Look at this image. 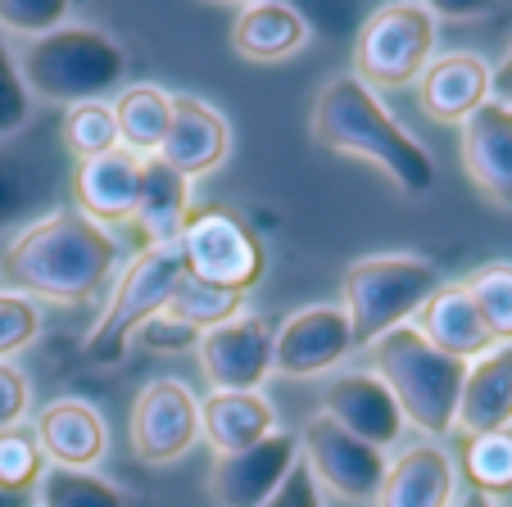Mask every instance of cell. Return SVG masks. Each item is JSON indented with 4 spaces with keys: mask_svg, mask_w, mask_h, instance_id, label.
Here are the masks:
<instances>
[{
    "mask_svg": "<svg viewBox=\"0 0 512 507\" xmlns=\"http://www.w3.org/2000/svg\"><path fill=\"white\" fill-rule=\"evenodd\" d=\"M114 259L118 245L105 227H96L78 209H59L10 240L5 259H0V277L14 295L78 304L105 286Z\"/></svg>",
    "mask_w": 512,
    "mask_h": 507,
    "instance_id": "6da1fadb",
    "label": "cell"
},
{
    "mask_svg": "<svg viewBox=\"0 0 512 507\" xmlns=\"http://www.w3.org/2000/svg\"><path fill=\"white\" fill-rule=\"evenodd\" d=\"M313 141L331 154H349L390 177L404 195H426L435 186V163L408 127H399L358 77H336L313 100Z\"/></svg>",
    "mask_w": 512,
    "mask_h": 507,
    "instance_id": "7a4b0ae2",
    "label": "cell"
},
{
    "mask_svg": "<svg viewBox=\"0 0 512 507\" xmlns=\"http://www.w3.org/2000/svg\"><path fill=\"white\" fill-rule=\"evenodd\" d=\"M372 349V376L390 390L404 421L426 435H449L458 417V394L467 381V363L426 345V335L413 322L386 331Z\"/></svg>",
    "mask_w": 512,
    "mask_h": 507,
    "instance_id": "3957f363",
    "label": "cell"
},
{
    "mask_svg": "<svg viewBox=\"0 0 512 507\" xmlns=\"http://www.w3.org/2000/svg\"><path fill=\"white\" fill-rule=\"evenodd\" d=\"M19 73L28 96H41L50 105H91L105 91H114L127 73V55L114 37L87 23H64L50 37L28 41L19 55Z\"/></svg>",
    "mask_w": 512,
    "mask_h": 507,
    "instance_id": "277c9868",
    "label": "cell"
},
{
    "mask_svg": "<svg viewBox=\"0 0 512 507\" xmlns=\"http://www.w3.org/2000/svg\"><path fill=\"white\" fill-rule=\"evenodd\" d=\"M340 290L354 345H377L386 331L422 313V304L440 290V272L422 254H381V259H358Z\"/></svg>",
    "mask_w": 512,
    "mask_h": 507,
    "instance_id": "5b68a950",
    "label": "cell"
},
{
    "mask_svg": "<svg viewBox=\"0 0 512 507\" xmlns=\"http://www.w3.org/2000/svg\"><path fill=\"white\" fill-rule=\"evenodd\" d=\"M435 37L431 5H377L354 41V77L363 87H413L435 59Z\"/></svg>",
    "mask_w": 512,
    "mask_h": 507,
    "instance_id": "8992f818",
    "label": "cell"
},
{
    "mask_svg": "<svg viewBox=\"0 0 512 507\" xmlns=\"http://www.w3.org/2000/svg\"><path fill=\"white\" fill-rule=\"evenodd\" d=\"M177 281H182V254H177V245H145L123 268L105 317H100L96 331L87 335L91 363L96 367L118 363V358L127 354V340L136 335V326L150 322L155 313H164Z\"/></svg>",
    "mask_w": 512,
    "mask_h": 507,
    "instance_id": "52a82bcc",
    "label": "cell"
},
{
    "mask_svg": "<svg viewBox=\"0 0 512 507\" xmlns=\"http://www.w3.org/2000/svg\"><path fill=\"white\" fill-rule=\"evenodd\" d=\"M177 254H182V272L191 281H204V286H218V290H236V295L259 286L263 268H268L263 240L254 236L232 209L191 213L182 240H177Z\"/></svg>",
    "mask_w": 512,
    "mask_h": 507,
    "instance_id": "ba28073f",
    "label": "cell"
},
{
    "mask_svg": "<svg viewBox=\"0 0 512 507\" xmlns=\"http://www.w3.org/2000/svg\"><path fill=\"white\" fill-rule=\"evenodd\" d=\"M300 462L309 467V476L318 480V489H331L345 503H372L386 480V453L372 444L354 440L349 431H340L327 412L304 421L300 431Z\"/></svg>",
    "mask_w": 512,
    "mask_h": 507,
    "instance_id": "9c48e42d",
    "label": "cell"
},
{
    "mask_svg": "<svg viewBox=\"0 0 512 507\" xmlns=\"http://www.w3.org/2000/svg\"><path fill=\"white\" fill-rule=\"evenodd\" d=\"M200 440V403H195L191 385L177 376H159L150 381L132 403V449L150 467H168V462L186 458Z\"/></svg>",
    "mask_w": 512,
    "mask_h": 507,
    "instance_id": "30bf717a",
    "label": "cell"
},
{
    "mask_svg": "<svg viewBox=\"0 0 512 507\" xmlns=\"http://www.w3.org/2000/svg\"><path fill=\"white\" fill-rule=\"evenodd\" d=\"M200 367L213 394H259L272 372V331L263 317H236L200 335Z\"/></svg>",
    "mask_w": 512,
    "mask_h": 507,
    "instance_id": "8fae6325",
    "label": "cell"
},
{
    "mask_svg": "<svg viewBox=\"0 0 512 507\" xmlns=\"http://www.w3.org/2000/svg\"><path fill=\"white\" fill-rule=\"evenodd\" d=\"M354 349V331H349L345 308L336 304H313L300 308L281 322V331L272 335V372L281 376H322Z\"/></svg>",
    "mask_w": 512,
    "mask_h": 507,
    "instance_id": "7c38bea8",
    "label": "cell"
},
{
    "mask_svg": "<svg viewBox=\"0 0 512 507\" xmlns=\"http://www.w3.org/2000/svg\"><path fill=\"white\" fill-rule=\"evenodd\" d=\"M300 462V440L286 431H272L263 444L232 458H218L209 476V494L218 507H263Z\"/></svg>",
    "mask_w": 512,
    "mask_h": 507,
    "instance_id": "4fadbf2b",
    "label": "cell"
},
{
    "mask_svg": "<svg viewBox=\"0 0 512 507\" xmlns=\"http://www.w3.org/2000/svg\"><path fill=\"white\" fill-rule=\"evenodd\" d=\"M463 168L472 186L494 204L512 213V100L490 96L463 123Z\"/></svg>",
    "mask_w": 512,
    "mask_h": 507,
    "instance_id": "5bb4252c",
    "label": "cell"
},
{
    "mask_svg": "<svg viewBox=\"0 0 512 507\" xmlns=\"http://www.w3.org/2000/svg\"><path fill=\"white\" fill-rule=\"evenodd\" d=\"M340 431H349L354 440L372 444L386 453L390 444L404 440V412L390 399V390L372 372H340L327 385V403H322Z\"/></svg>",
    "mask_w": 512,
    "mask_h": 507,
    "instance_id": "9a60e30c",
    "label": "cell"
},
{
    "mask_svg": "<svg viewBox=\"0 0 512 507\" xmlns=\"http://www.w3.org/2000/svg\"><path fill=\"white\" fill-rule=\"evenodd\" d=\"M494 91V73L481 55L472 50H449V55H435L426 64V73L417 77V100L435 123H458L463 127L476 109L490 100Z\"/></svg>",
    "mask_w": 512,
    "mask_h": 507,
    "instance_id": "2e32d148",
    "label": "cell"
},
{
    "mask_svg": "<svg viewBox=\"0 0 512 507\" xmlns=\"http://www.w3.org/2000/svg\"><path fill=\"white\" fill-rule=\"evenodd\" d=\"M232 150V127L213 105L195 96H173V118H168V136L159 145V159L191 182V177L213 173Z\"/></svg>",
    "mask_w": 512,
    "mask_h": 507,
    "instance_id": "e0dca14e",
    "label": "cell"
},
{
    "mask_svg": "<svg viewBox=\"0 0 512 507\" xmlns=\"http://www.w3.org/2000/svg\"><path fill=\"white\" fill-rule=\"evenodd\" d=\"M512 426V345H494L485 358L467 363V381L458 394V417L454 431L494 435Z\"/></svg>",
    "mask_w": 512,
    "mask_h": 507,
    "instance_id": "ac0fdd59",
    "label": "cell"
},
{
    "mask_svg": "<svg viewBox=\"0 0 512 507\" xmlns=\"http://www.w3.org/2000/svg\"><path fill=\"white\" fill-rule=\"evenodd\" d=\"M132 222L145 245H177L191 222V182L168 168L159 154L141 159V186H136Z\"/></svg>",
    "mask_w": 512,
    "mask_h": 507,
    "instance_id": "d6986e66",
    "label": "cell"
},
{
    "mask_svg": "<svg viewBox=\"0 0 512 507\" xmlns=\"http://www.w3.org/2000/svg\"><path fill=\"white\" fill-rule=\"evenodd\" d=\"M136 186H141V154L123 150V145L100 154V159L78 163V177H73L78 213H87L96 227H105V222H132Z\"/></svg>",
    "mask_w": 512,
    "mask_h": 507,
    "instance_id": "ffe728a7",
    "label": "cell"
},
{
    "mask_svg": "<svg viewBox=\"0 0 512 507\" xmlns=\"http://www.w3.org/2000/svg\"><path fill=\"white\" fill-rule=\"evenodd\" d=\"M37 444L55 467H68V471H87L105 458V417H100L91 403L82 399H59L41 412L37 421Z\"/></svg>",
    "mask_w": 512,
    "mask_h": 507,
    "instance_id": "44dd1931",
    "label": "cell"
},
{
    "mask_svg": "<svg viewBox=\"0 0 512 507\" xmlns=\"http://www.w3.org/2000/svg\"><path fill=\"white\" fill-rule=\"evenodd\" d=\"M422 322L417 331L426 335V345H435L440 354L458 358V363H472V358H485L494 349L490 326L481 322L467 286H440L431 299L422 304Z\"/></svg>",
    "mask_w": 512,
    "mask_h": 507,
    "instance_id": "7402d4cb",
    "label": "cell"
},
{
    "mask_svg": "<svg viewBox=\"0 0 512 507\" xmlns=\"http://www.w3.org/2000/svg\"><path fill=\"white\" fill-rule=\"evenodd\" d=\"M377 507H454V462L435 444H413L386 467Z\"/></svg>",
    "mask_w": 512,
    "mask_h": 507,
    "instance_id": "603a6c76",
    "label": "cell"
},
{
    "mask_svg": "<svg viewBox=\"0 0 512 507\" xmlns=\"http://www.w3.org/2000/svg\"><path fill=\"white\" fill-rule=\"evenodd\" d=\"M309 41V23L295 5H281V0H254L241 5L232 23V46L241 59L250 64H277V59L295 55V50Z\"/></svg>",
    "mask_w": 512,
    "mask_h": 507,
    "instance_id": "cb8c5ba5",
    "label": "cell"
},
{
    "mask_svg": "<svg viewBox=\"0 0 512 507\" xmlns=\"http://www.w3.org/2000/svg\"><path fill=\"white\" fill-rule=\"evenodd\" d=\"M277 431V412L263 394H209L200 403V435L218 458L245 453Z\"/></svg>",
    "mask_w": 512,
    "mask_h": 507,
    "instance_id": "d4e9b609",
    "label": "cell"
},
{
    "mask_svg": "<svg viewBox=\"0 0 512 507\" xmlns=\"http://www.w3.org/2000/svg\"><path fill=\"white\" fill-rule=\"evenodd\" d=\"M168 118H173V96L155 82H141V87L118 91L114 100V123H118V145L141 159L159 154L168 136Z\"/></svg>",
    "mask_w": 512,
    "mask_h": 507,
    "instance_id": "484cf974",
    "label": "cell"
},
{
    "mask_svg": "<svg viewBox=\"0 0 512 507\" xmlns=\"http://www.w3.org/2000/svg\"><path fill=\"white\" fill-rule=\"evenodd\" d=\"M241 304L245 295H236V290H218V286H204V281H191L182 272V281L173 286V295H168L164 313L177 317V322H186L191 331H213V326H227L241 317Z\"/></svg>",
    "mask_w": 512,
    "mask_h": 507,
    "instance_id": "4316f807",
    "label": "cell"
},
{
    "mask_svg": "<svg viewBox=\"0 0 512 507\" xmlns=\"http://www.w3.org/2000/svg\"><path fill=\"white\" fill-rule=\"evenodd\" d=\"M37 507H132L123 489H114L109 480L91 476V471H68L50 467L37 480Z\"/></svg>",
    "mask_w": 512,
    "mask_h": 507,
    "instance_id": "83f0119b",
    "label": "cell"
},
{
    "mask_svg": "<svg viewBox=\"0 0 512 507\" xmlns=\"http://www.w3.org/2000/svg\"><path fill=\"white\" fill-rule=\"evenodd\" d=\"M463 471H467L476 494L512 498V431L463 440Z\"/></svg>",
    "mask_w": 512,
    "mask_h": 507,
    "instance_id": "f1b7e54d",
    "label": "cell"
},
{
    "mask_svg": "<svg viewBox=\"0 0 512 507\" xmlns=\"http://www.w3.org/2000/svg\"><path fill=\"white\" fill-rule=\"evenodd\" d=\"M494 345H512V263H485L463 281Z\"/></svg>",
    "mask_w": 512,
    "mask_h": 507,
    "instance_id": "f546056e",
    "label": "cell"
},
{
    "mask_svg": "<svg viewBox=\"0 0 512 507\" xmlns=\"http://www.w3.org/2000/svg\"><path fill=\"white\" fill-rule=\"evenodd\" d=\"M64 145L78 163L100 159V154L118 150V123H114V105L91 100V105H73L64 114Z\"/></svg>",
    "mask_w": 512,
    "mask_h": 507,
    "instance_id": "4dcf8cb0",
    "label": "cell"
},
{
    "mask_svg": "<svg viewBox=\"0 0 512 507\" xmlns=\"http://www.w3.org/2000/svg\"><path fill=\"white\" fill-rule=\"evenodd\" d=\"M41 191H46V182H41L37 168L23 154L0 150V231L14 227L19 218H28L37 209Z\"/></svg>",
    "mask_w": 512,
    "mask_h": 507,
    "instance_id": "1f68e13d",
    "label": "cell"
},
{
    "mask_svg": "<svg viewBox=\"0 0 512 507\" xmlns=\"http://www.w3.org/2000/svg\"><path fill=\"white\" fill-rule=\"evenodd\" d=\"M41 462H46V453L37 444V431H28V426L0 431V489L28 494L41 480Z\"/></svg>",
    "mask_w": 512,
    "mask_h": 507,
    "instance_id": "d6a6232c",
    "label": "cell"
},
{
    "mask_svg": "<svg viewBox=\"0 0 512 507\" xmlns=\"http://www.w3.org/2000/svg\"><path fill=\"white\" fill-rule=\"evenodd\" d=\"M41 331V308L37 299L0 290V363H10L19 349H28Z\"/></svg>",
    "mask_w": 512,
    "mask_h": 507,
    "instance_id": "836d02e7",
    "label": "cell"
},
{
    "mask_svg": "<svg viewBox=\"0 0 512 507\" xmlns=\"http://www.w3.org/2000/svg\"><path fill=\"white\" fill-rule=\"evenodd\" d=\"M68 23V5L59 0H0V28L23 32V37H50Z\"/></svg>",
    "mask_w": 512,
    "mask_h": 507,
    "instance_id": "e575fe53",
    "label": "cell"
},
{
    "mask_svg": "<svg viewBox=\"0 0 512 507\" xmlns=\"http://www.w3.org/2000/svg\"><path fill=\"white\" fill-rule=\"evenodd\" d=\"M32 118V96L23 87L19 55L0 41V136H14Z\"/></svg>",
    "mask_w": 512,
    "mask_h": 507,
    "instance_id": "d590c367",
    "label": "cell"
},
{
    "mask_svg": "<svg viewBox=\"0 0 512 507\" xmlns=\"http://www.w3.org/2000/svg\"><path fill=\"white\" fill-rule=\"evenodd\" d=\"M136 340H141L145 349H155V354H177V349L200 345V331H191L186 322H177V317H168V313H155L150 322L136 326Z\"/></svg>",
    "mask_w": 512,
    "mask_h": 507,
    "instance_id": "8d00e7d4",
    "label": "cell"
},
{
    "mask_svg": "<svg viewBox=\"0 0 512 507\" xmlns=\"http://www.w3.org/2000/svg\"><path fill=\"white\" fill-rule=\"evenodd\" d=\"M28 408H32L28 376H23L14 363H0V431H14V426H23Z\"/></svg>",
    "mask_w": 512,
    "mask_h": 507,
    "instance_id": "74e56055",
    "label": "cell"
},
{
    "mask_svg": "<svg viewBox=\"0 0 512 507\" xmlns=\"http://www.w3.org/2000/svg\"><path fill=\"white\" fill-rule=\"evenodd\" d=\"M263 507H322V489H318V480L309 476V467H304V462H295V467H290V476L281 480V489Z\"/></svg>",
    "mask_w": 512,
    "mask_h": 507,
    "instance_id": "f35d334b",
    "label": "cell"
},
{
    "mask_svg": "<svg viewBox=\"0 0 512 507\" xmlns=\"http://www.w3.org/2000/svg\"><path fill=\"white\" fill-rule=\"evenodd\" d=\"M0 507H37L32 494H10V489H0Z\"/></svg>",
    "mask_w": 512,
    "mask_h": 507,
    "instance_id": "ab89813d",
    "label": "cell"
},
{
    "mask_svg": "<svg viewBox=\"0 0 512 507\" xmlns=\"http://www.w3.org/2000/svg\"><path fill=\"white\" fill-rule=\"evenodd\" d=\"M454 507H499V503H494V498H485V494H476V489H472V494H463Z\"/></svg>",
    "mask_w": 512,
    "mask_h": 507,
    "instance_id": "60d3db41",
    "label": "cell"
},
{
    "mask_svg": "<svg viewBox=\"0 0 512 507\" xmlns=\"http://www.w3.org/2000/svg\"><path fill=\"white\" fill-rule=\"evenodd\" d=\"M508 82H512V73H508Z\"/></svg>",
    "mask_w": 512,
    "mask_h": 507,
    "instance_id": "b9f144b4",
    "label": "cell"
},
{
    "mask_svg": "<svg viewBox=\"0 0 512 507\" xmlns=\"http://www.w3.org/2000/svg\"><path fill=\"white\" fill-rule=\"evenodd\" d=\"M508 431H512V426H508Z\"/></svg>",
    "mask_w": 512,
    "mask_h": 507,
    "instance_id": "7bdbcfd3",
    "label": "cell"
}]
</instances>
